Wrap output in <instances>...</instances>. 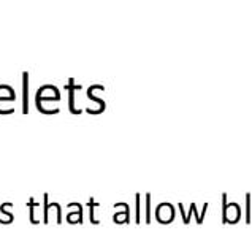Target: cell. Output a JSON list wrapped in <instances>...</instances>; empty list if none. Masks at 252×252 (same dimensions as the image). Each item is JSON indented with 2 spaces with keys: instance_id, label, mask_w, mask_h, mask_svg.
Returning <instances> with one entry per match:
<instances>
[{
  "instance_id": "6da1fadb",
  "label": "cell",
  "mask_w": 252,
  "mask_h": 252,
  "mask_svg": "<svg viewBox=\"0 0 252 252\" xmlns=\"http://www.w3.org/2000/svg\"><path fill=\"white\" fill-rule=\"evenodd\" d=\"M24 111H27V73H24Z\"/></svg>"
}]
</instances>
